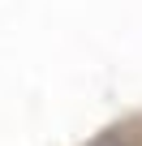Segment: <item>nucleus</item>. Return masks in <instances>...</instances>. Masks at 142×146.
I'll return each mask as SVG.
<instances>
[{
    "mask_svg": "<svg viewBox=\"0 0 142 146\" xmlns=\"http://www.w3.org/2000/svg\"><path fill=\"white\" fill-rule=\"evenodd\" d=\"M78 146H142V108L138 112H125L116 120H108L103 129H95L86 142Z\"/></svg>",
    "mask_w": 142,
    "mask_h": 146,
    "instance_id": "f257e3e1",
    "label": "nucleus"
}]
</instances>
